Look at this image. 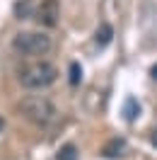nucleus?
<instances>
[{
	"mask_svg": "<svg viewBox=\"0 0 157 160\" xmlns=\"http://www.w3.org/2000/svg\"><path fill=\"white\" fill-rule=\"evenodd\" d=\"M17 109H20V114L27 121L36 124V126H49L51 121H56V117H58L56 104L49 97H44V95H29V97H24L17 104Z\"/></svg>",
	"mask_w": 157,
	"mask_h": 160,
	"instance_id": "1",
	"label": "nucleus"
},
{
	"mask_svg": "<svg viewBox=\"0 0 157 160\" xmlns=\"http://www.w3.org/2000/svg\"><path fill=\"white\" fill-rule=\"evenodd\" d=\"M56 78H58V68L49 61H36L20 70V82L27 90H44V88L53 85Z\"/></svg>",
	"mask_w": 157,
	"mask_h": 160,
	"instance_id": "2",
	"label": "nucleus"
},
{
	"mask_svg": "<svg viewBox=\"0 0 157 160\" xmlns=\"http://www.w3.org/2000/svg\"><path fill=\"white\" fill-rule=\"evenodd\" d=\"M12 46L24 56H46L53 46V41L44 32H20V34H15Z\"/></svg>",
	"mask_w": 157,
	"mask_h": 160,
	"instance_id": "3",
	"label": "nucleus"
},
{
	"mask_svg": "<svg viewBox=\"0 0 157 160\" xmlns=\"http://www.w3.org/2000/svg\"><path fill=\"white\" fill-rule=\"evenodd\" d=\"M60 20V2L58 0H41L36 8V22L44 27H56Z\"/></svg>",
	"mask_w": 157,
	"mask_h": 160,
	"instance_id": "4",
	"label": "nucleus"
},
{
	"mask_svg": "<svg viewBox=\"0 0 157 160\" xmlns=\"http://www.w3.org/2000/svg\"><path fill=\"white\" fill-rule=\"evenodd\" d=\"M123 150H126V141H123V138H111L107 146L102 148V155L114 160V158H121V155H123Z\"/></svg>",
	"mask_w": 157,
	"mask_h": 160,
	"instance_id": "5",
	"label": "nucleus"
},
{
	"mask_svg": "<svg viewBox=\"0 0 157 160\" xmlns=\"http://www.w3.org/2000/svg\"><path fill=\"white\" fill-rule=\"evenodd\" d=\"M111 37H114V29H111V24H99L97 29V46L99 49H104V46H109L111 44Z\"/></svg>",
	"mask_w": 157,
	"mask_h": 160,
	"instance_id": "6",
	"label": "nucleus"
},
{
	"mask_svg": "<svg viewBox=\"0 0 157 160\" xmlns=\"http://www.w3.org/2000/svg\"><path fill=\"white\" fill-rule=\"evenodd\" d=\"M58 160H78V148H75L73 143H65V146L58 150Z\"/></svg>",
	"mask_w": 157,
	"mask_h": 160,
	"instance_id": "7",
	"label": "nucleus"
},
{
	"mask_svg": "<svg viewBox=\"0 0 157 160\" xmlns=\"http://www.w3.org/2000/svg\"><path fill=\"white\" fill-rule=\"evenodd\" d=\"M123 112H126V119H128V121H133L138 114H140V104H138L133 97H128V100H126V109H123Z\"/></svg>",
	"mask_w": 157,
	"mask_h": 160,
	"instance_id": "8",
	"label": "nucleus"
},
{
	"mask_svg": "<svg viewBox=\"0 0 157 160\" xmlns=\"http://www.w3.org/2000/svg\"><path fill=\"white\" fill-rule=\"evenodd\" d=\"M80 80H82V68H80V63H70V85H78Z\"/></svg>",
	"mask_w": 157,
	"mask_h": 160,
	"instance_id": "9",
	"label": "nucleus"
},
{
	"mask_svg": "<svg viewBox=\"0 0 157 160\" xmlns=\"http://www.w3.org/2000/svg\"><path fill=\"white\" fill-rule=\"evenodd\" d=\"M152 146H155V148H157V129L152 131Z\"/></svg>",
	"mask_w": 157,
	"mask_h": 160,
	"instance_id": "10",
	"label": "nucleus"
},
{
	"mask_svg": "<svg viewBox=\"0 0 157 160\" xmlns=\"http://www.w3.org/2000/svg\"><path fill=\"white\" fill-rule=\"evenodd\" d=\"M150 73H152V78L157 80V66H152V70H150Z\"/></svg>",
	"mask_w": 157,
	"mask_h": 160,
	"instance_id": "11",
	"label": "nucleus"
},
{
	"mask_svg": "<svg viewBox=\"0 0 157 160\" xmlns=\"http://www.w3.org/2000/svg\"><path fill=\"white\" fill-rule=\"evenodd\" d=\"M0 131H2V119H0Z\"/></svg>",
	"mask_w": 157,
	"mask_h": 160,
	"instance_id": "12",
	"label": "nucleus"
}]
</instances>
